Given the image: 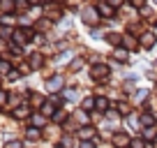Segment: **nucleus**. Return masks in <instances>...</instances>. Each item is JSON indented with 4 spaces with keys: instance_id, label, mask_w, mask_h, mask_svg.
<instances>
[{
    "instance_id": "obj_16",
    "label": "nucleus",
    "mask_w": 157,
    "mask_h": 148,
    "mask_svg": "<svg viewBox=\"0 0 157 148\" xmlns=\"http://www.w3.org/2000/svg\"><path fill=\"white\" fill-rule=\"evenodd\" d=\"M65 97H67V99H76V93H74V90H67V93H65Z\"/></svg>"
},
{
    "instance_id": "obj_11",
    "label": "nucleus",
    "mask_w": 157,
    "mask_h": 148,
    "mask_svg": "<svg viewBox=\"0 0 157 148\" xmlns=\"http://www.w3.org/2000/svg\"><path fill=\"white\" fill-rule=\"evenodd\" d=\"M123 44H125V46H129V49H134V46H136V42H134L132 37H125V40H123Z\"/></svg>"
},
{
    "instance_id": "obj_4",
    "label": "nucleus",
    "mask_w": 157,
    "mask_h": 148,
    "mask_svg": "<svg viewBox=\"0 0 157 148\" xmlns=\"http://www.w3.org/2000/svg\"><path fill=\"white\" fill-rule=\"evenodd\" d=\"M78 137H81V139H93V137H95V130H93V127H81Z\"/></svg>"
},
{
    "instance_id": "obj_8",
    "label": "nucleus",
    "mask_w": 157,
    "mask_h": 148,
    "mask_svg": "<svg viewBox=\"0 0 157 148\" xmlns=\"http://www.w3.org/2000/svg\"><path fill=\"white\" fill-rule=\"evenodd\" d=\"M99 12H102L104 16H111L113 14V7L111 5H102V7H99Z\"/></svg>"
},
{
    "instance_id": "obj_19",
    "label": "nucleus",
    "mask_w": 157,
    "mask_h": 148,
    "mask_svg": "<svg viewBox=\"0 0 157 148\" xmlns=\"http://www.w3.org/2000/svg\"><path fill=\"white\" fill-rule=\"evenodd\" d=\"M111 5H113V7H118V5H123V0H111Z\"/></svg>"
},
{
    "instance_id": "obj_13",
    "label": "nucleus",
    "mask_w": 157,
    "mask_h": 148,
    "mask_svg": "<svg viewBox=\"0 0 157 148\" xmlns=\"http://www.w3.org/2000/svg\"><path fill=\"white\" fill-rule=\"evenodd\" d=\"M116 58H118V60H127V53H125L123 49H118V51H116Z\"/></svg>"
},
{
    "instance_id": "obj_3",
    "label": "nucleus",
    "mask_w": 157,
    "mask_h": 148,
    "mask_svg": "<svg viewBox=\"0 0 157 148\" xmlns=\"http://www.w3.org/2000/svg\"><path fill=\"white\" fill-rule=\"evenodd\" d=\"M46 86H49V90H58L60 86H63V76H53V79H51Z\"/></svg>"
},
{
    "instance_id": "obj_15",
    "label": "nucleus",
    "mask_w": 157,
    "mask_h": 148,
    "mask_svg": "<svg viewBox=\"0 0 157 148\" xmlns=\"http://www.w3.org/2000/svg\"><path fill=\"white\" fill-rule=\"evenodd\" d=\"M132 148H143V139H134V141H132Z\"/></svg>"
},
{
    "instance_id": "obj_17",
    "label": "nucleus",
    "mask_w": 157,
    "mask_h": 148,
    "mask_svg": "<svg viewBox=\"0 0 157 148\" xmlns=\"http://www.w3.org/2000/svg\"><path fill=\"white\" fill-rule=\"evenodd\" d=\"M83 107H86V109H90V107H95V102L88 97V99H83Z\"/></svg>"
},
{
    "instance_id": "obj_6",
    "label": "nucleus",
    "mask_w": 157,
    "mask_h": 148,
    "mask_svg": "<svg viewBox=\"0 0 157 148\" xmlns=\"http://www.w3.org/2000/svg\"><path fill=\"white\" fill-rule=\"evenodd\" d=\"M95 107H97L99 111H104V109L109 107V102H106V99H104V97H97V99H95Z\"/></svg>"
},
{
    "instance_id": "obj_14",
    "label": "nucleus",
    "mask_w": 157,
    "mask_h": 148,
    "mask_svg": "<svg viewBox=\"0 0 157 148\" xmlns=\"http://www.w3.org/2000/svg\"><path fill=\"white\" fill-rule=\"evenodd\" d=\"M118 111H120V114H129V107H127V104H123V102H120V104H118Z\"/></svg>"
},
{
    "instance_id": "obj_2",
    "label": "nucleus",
    "mask_w": 157,
    "mask_h": 148,
    "mask_svg": "<svg viewBox=\"0 0 157 148\" xmlns=\"http://www.w3.org/2000/svg\"><path fill=\"white\" fill-rule=\"evenodd\" d=\"M152 44H155V35H150V33L141 35V46H146V49H150Z\"/></svg>"
},
{
    "instance_id": "obj_9",
    "label": "nucleus",
    "mask_w": 157,
    "mask_h": 148,
    "mask_svg": "<svg viewBox=\"0 0 157 148\" xmlns=\"http://www.w3.org/2000/svg\"><path fill=\"white\" fill-rule=\"evenodd\" d=\"M106 40L111 42V44H120V35H116V33H111V35H106Z\"/></svg>"
},
{
    "instance_id": "obj_21",
    "label": "nucleus",
    "mask_w": 157,
    "mask_h": 148,
    "mask_svg": "<svg viewBox=\"0 0 157 148\" xmlns=\"http://www.w3.org/2000/svg\"><path fill=\"white\" fill-rule=\"evenodd\" d=\"M2 102H5V93H0V104H2Z\"/></svg>"
},
{
    "instance_id": "obj_18",
    "label": "nucleus",
    "mask_w": 157,
    "mask_h": 148,
    "mask_svg": "<svg viewBox=\"0 0 157 148\" xmlns=\"http://www.w3.org/2000/svg\"><path fill=\"white\" fill-rule=\"evenodd\" d=\"M7 148H21V143L19 141H12V143H7Z\"/></svg>"
},
{
    "instance_id": "obj_20",
    "label": "nucleus",
    "mask_w": 157,
    "mask_h": 148,
    "mask_svg": "<svg viewBox=\"0 0 157 148\" xmlns=\"http://www.w3.org/2000/svg\"><path fill=\"white\" fill-rule=\"evenodd\" d=\"M81 148H93V143H88V141H83V143H81Z\"/></svg>"
},
{
    "instance_id": "obj_12",
    "label": "nucleus",
    "mask_w": 157,
    "mask_h": 148,
    "mask_svg": "<svg viewBox=\"0 0 157 148\" xmlns=\"http://www.w3.org/2000/svg\"><path fill=\"white\" fill-rule=\"evenodd\" d=\"M116 143H118V146H123V143H127V137H125V134H118V137H116Z\"/></svg>"
},
{
    "instance_id": "obj_10",
    "label": "nucleus",
    "mask_w": 157,
    "mask_h": 148,
    "mask_svg": "<svg viewBox=\"0 0 157 148\" xmlns=\"http://www.w3.org/2000/svg\"><path fill=\"white\" fill-rule=\"evenodd\" d=\"M155 137H157L155 130H143V139H155Z\"/></svg>"
},
{
    "instance_id": "obj_7",
    "label": "nucleus",
    "mask_w": 157,
    "mask_h": 148,
    "mask_svg": "<svg viewBox=\"0 0 157 148\" xmlns=\"http://www.w3.org/2000/svg\"><path fill=\"white\" fill-rule=\"evenodd\" d=\"M141 123L143 125H148V127H150L152 123H155V116H150V114H143V118H141Z\"/></svg>"
},
{
    "instance_id": "obj_5",
    "label": "nucleus",
    "mask_w": 157,
    "mask_h": 148,
    "mask_svg": "<svg viewBox=\"0 0 157 148\" xmlns=\"http://www.w3.org/2000/svg\"><path fill=\"white\" fill-rule=\"evenodd\" d=\"M93 72H95V76H104L109 72V67L106 65H97V67H93Z\"/></svg>"
},
{
    "instance_id": "obj_1",
    "label": "nucleus",
    "mask_w": 157,
    "mask_h": 148,
    "mask_svg": "<svg viewBox=\"0 0 157 148\" xmlns=\"http://www.w3.org/2000/svg\"><path fill=\"white\" fill-rule=\"evenodd\" d=\"M83 21H86V23H88V25H95V23H97V10H93V7H86V10H83Z\"/></svg>"
}]
</instances>
